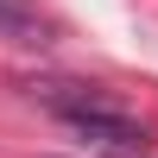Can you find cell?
Returning a JSON list of instances; mask_svg holds the SVG:
<instances>
[{
  "mask_svg": "<svg viewBox=\"0 0 158 158\" xmlns=\"http://www.w3.org/2000/svg\"><path fill=\"white\" fill-rule=\"evenodd\" d=\"M70 120V133L82 139L89 152H101V158H146L152 146V133L133 120V114H120V108H95V114H63Z\"/></svg>",
  "mask_w": 158,
  "mask_h": 158,
  "instance_id": "obj_1",
  "label": "cell"
},
{
  "mask_svg": "<svg viewBox=\"0 0 158 158\" xmlns=\"http://www.w3.org/2000/svg\"><path fill=\"white\" fill-rule=\"evenodd\" d=\"M0 38H13V44H38V38H44L32 0H0Z\"/></svg>",
  "mask_w": 158,
  "mask_h": 158,
  "instance_id": "obj_2",
  "label": "cell"
}]
</instances>
